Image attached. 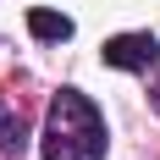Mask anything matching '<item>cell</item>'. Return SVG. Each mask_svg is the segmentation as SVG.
Returning a JSON list of instances; mask_svg holds the SVG:
<instances>
[{
	"instance_id": "1",
	"label": "cell",
	"mask_w": 160,
	"mask_h": 160,
	"mask_svg": "<svg viewBox=\"0 0 160 160\" xmlns=\"http://www.w3.org/2000/svg\"><path fill=\"white\" fill-rule=\"evenodd\" d=\"M39 149H44V160H105V122L88 105V94L61 88V94L50 99Z\"/></svg>"
},
{
	"instance_id": "2",
	"label": "cell",
	"mask_w": 160,
	"mask_h": 160,
	"mask_svg": "<svg viewBox=\"0 0 160 160\" xmlns=\"http://www.w3.org/2000/svg\"><path fill=\"white\" fill-rule=\"evenodd\" d=\"M105 66H116V72H155L160 66V44L149 39V33H116V39H105Z\"/></svg>"
},
{
	"instance_id": "3",
	"label": "cell",
	"mask_w": 160,
	"mask_h": 160,
	"mask_svg": "<svg viewBox=\"0 0 160 160\" xmlns=\"http://www.w3.org/2000/svg\"><path fill=\"white\" fill-rule=\"evenodd\" d=\"M28 33H33V39H44V44H66V39H72V17L39 6V11H28Z\"/></svg>"
},
{
	"instance_id": "4",
	"label": "cell",
	"mask_w": 160,
	"mask_h": 160,
	"mask_svg": "<svg viewBox=\"0 0 160 160\" xmlns=\"http://www.w3.org/2000/svg\"><path fill=\"white\" fill-rule=\"evenodd\" d=\"M22 144H28V132H22V116L0 99V149L6 155H22Z\"/></svg>"
},
{
	"instance_id": "5",
	"label": "cell",
	"mask_w": 160,
	"mask_h": 160,
	"mask_svg": "<svg viewBox=\"0 0 160 160\" xmlns=\"http://www.w3.org/2000/svg\"><path fill=\"white\" fill-rule=\"evenodd\" d=\"M155 111H160V83H155Z\"/></svg>"
}]
</instances>
